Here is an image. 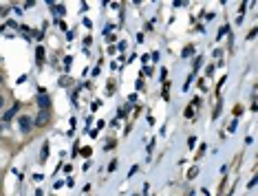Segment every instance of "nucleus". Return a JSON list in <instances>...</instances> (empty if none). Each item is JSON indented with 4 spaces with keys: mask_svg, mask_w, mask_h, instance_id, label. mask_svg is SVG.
I'll list each match as a JSON object with an SVG mask.
<instances>
[{
    "mask_svg": "<svg viewBox=\"0 0 258 196\" xmlns=\"http://www.w3.org/2000/svg\"><path fill=\"white\" fill-rule=\"evenodd\" d=\"M192 53H194V46H185V48H183V53H181V55H183V57H190Z\"/></svg>",
    "mask_w": 258,
    "mask_h": 196,
    "instance_id": "obj_8",
    "label": "nucleus"
},
{
    "mask_svg": "<svg viewBox=\"0 0 258 196\" xmlns=\"http://www.w3.org/2000/svg\"><path fill=\"white\" fill-rule=\"evenodd\" d=\"M46 124H49V110H40L38 112V119L33 121V126H46Z\"/></svg>",
    "mask_w": 258,
    "mask_h": 196,
    "instance_id": "obj_2",
    "label": "nucleus"
},
{
    "mask_svg": "<svg viewBox=\"0 0 258 196\" xmlns=\"http://www.w3.org/2000/svg\"><path fill=\"white\" fill-rule=\"evenodd\" d=\"M194 143H196V137H190V139H187V145H190V148H192Z\"/></svg>",
    "mask_w": 258,
    "mask_h": 196,
    "instance_id": "obj_13",
    "label": "nucleus"
},
{
    "mask_svg": "<svg viewBox=\"0 0 258 196\" xmlns=\"http://www.w3.org/2000/svg\"><path fill=\"white\" fill-rule=\"evenodd\" d=\"M196 174H199V170H196V167H192V170H190V172H187V179H194Z\"/></svg>",
    "mask_w": 258,
    "mask_h": 196,
    "instance_id": "obj_11",
    "label": "nucleus"
},
{
    "mask_svg": "<svg viewBox=\"0 0 258 196\" xmlns=\"http://www.w3.org/2000/svg\"><path fill=\"white\" fill-rule=\"evenodd\" d=\"M90 152H93V150H90V145H86V148H82V150H80V157L88 159V157H90Z\"/></svg>",
    "mask_w": 258,
    "mask_h": 196,
    "instance_id": "obj_6",
    "label": "nucleus"
},
{
    "mask_svg": "<svg viewBox=\"0 0 258 196\" xmlns=\"http://www.w3.org/2000/svg\"><path fill=\"white\" fill-rule=\"evenodd\" d=\"M18 108H20V104L16 102V104H13V108H9V110H7V112L2 115V121H11V119H13V115L18 112Z\"/></svg>",
    "mask_w": 258,
    "mask_h": 196,
    "instance_id": "obj_4",
    "label": "nucleus"
},
{
    "mask_svg": "<svg viewBox=\"0 0 258 196\" xmlns=\"http://www.w3.org/2000/svg\"><path fill=\"white\" fill-rule=\"evenodd\" d=\"M0 84H2V75H0Z\"/></svg>",
    "mask_w": 258,
    "mask_h": 196,
    "instance_id": "obj_16",
    "label": "nucleus"
},
{
    "mask_svg": "<svg viewBox=\"0 0 258 196\" xmlns=\"http://www.w3.org/2000/svg\"><path fill=\"white\" fill-rule=\"evenodd\" d=\"M115 167H117V159H113V161H110V165H108V172H113Z\"/></svg>",
    "mask_w": 258,
    "mask_h": 196,
    "instance_id": "obj_12",
    "label": "nucleus"
},
{
    "mask_svg": "<svg viewBox=\"0 0 258 196\" xmlns=\"http://www.w3.org/2000/svg\"><path fill=\"white\" fill-rule=\"evenodd\" d=\"M5 108V97H0V110Z\"/></svg>",
    "mask_w": 258,
    "mask_h": 196,
    "instance_id": "obj_15",
    "label": "nucleus"
},
{
    "mask_svg": "<svg viewBox=\"0 0 258 196\" xmlns=\"http://www.w3.org/2000/svg\"><path fill=\"white\" fill-rule=\"evenodd\" d=\"M51 7H53V11H55L58 16H64V7H62V5H53V2H51Z\"/></svg>",
    "mask_w": 258,
    "mask_h": 196,
    "instance_id": "obj_9",
    "label": "nucleus"
},
{
    "mask_svg": "<svg viewBox=\"0 0 258 196\" xmlns=\"http://www.w3.org/2000/svg\"><path fill=\"white\" fill-rule=\"evenodd\" d=\"M38 106H40V110H49V106H51V97L42 93V95L38 97Z\"/></svg>",
    "mask_w": 258,
    "mask_h": 196,
    "instance_id": "obj_3",
    "label": "nucleus"
},
{
    "mask_svg": "<svg viewBox=\"0 0 258 196\" xmlns=\"http://www.w3.org/2000/svg\"><path fill=\"white\" fill-rule=\"evenodd\" d=\"M46 154H49V143L42 145V154H40V161H46Z\"/></svg>",
    "mask_w": 258,
    "mask_h": 196,
    "instance_id": "obj_7",
    "label": "nucleus"
},
{
    "mask_svg": "<svg viewBox=\"0 0 258 196\" xmlns=\"http://www.w3.org/2000/svg\"><path fill=\"white\" fill-rule=\"evenodd\" d=\"M0 130H2V126H0Z\"/></svg>",
    "mask_w": 258,
    "mask_h": 196,
    "instance_id": "obj_17",
    "label": "nucleus"
},
{
    "mask_svg": "<svg viewBox=\"0 0 258 196\" xmlns=\"http://www.w3.org/2000/svg\"><path fill=\"white\" fill-rule=\"evenodd\" d=\"M18 126H20V132L22 134H29L31 128H33V121H31V117L22 115V117H18Z\"/></svg>",
    "mask_w": 258,
    "mask_h": 196,
    "instance_id": "obj_1",
    "label": "nucleus"
},
{
    "mask_svg": "<svg viewBox=\"0 0 258 196\" xmlns=\"http://www.w3.org/2000/svg\"><path fill=\"white\" fill-rule=\"evenodd\" d=\"M227 31H229V27H227V24H225V27H221V29H219V35H216V38L221 40V38H223V35H225Z\"/></svg>",
    "mask_w": 258,
    "mask_h": 196,
    "instance_id": "obj_10",
    "label": "nucleus"
},
{
    "mask_svg": "<svg viewBox=\"0 0 258 196\" xmlns=\"http://www.w3.org/2000/svg\"><path fill=\"white\" fill-rule=\"evenodd\" d=\"M35 62H38V66L44 64V46H38L35 48Z\"/></svg>",
    "mask_w": 258,
    "mask_h": 196,
    "instance_id": "obj_5",
    "label": "nucleus"
},
{
    "mask_svg": "<svg viewBox=\"0 0 258 196\" xmlns=\"http://www.w3.org/2000/svg\"><path fill=\"white\" fill-rule=\"evenodd\" d=\"M135 172H139V167H137V165H132V167H130V172H128V176H132Z\"/></svg>",
    "mask_w": 258,
    "mask_h": 196,
    "instance_id": "obj_14",
    "label": "nucleus"
}]
</instances>
